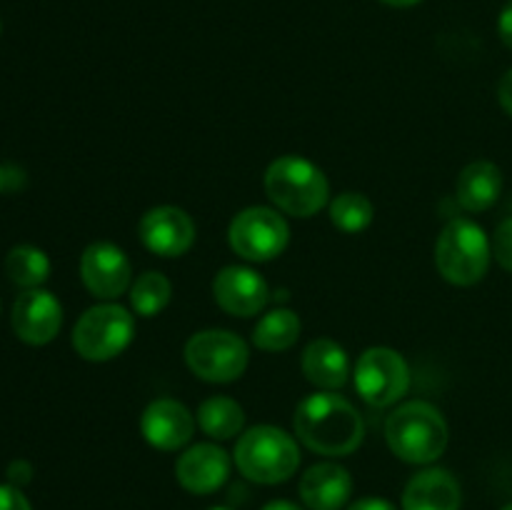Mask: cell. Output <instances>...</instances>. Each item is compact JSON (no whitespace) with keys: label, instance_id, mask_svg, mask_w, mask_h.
<instances>
[{"label":"cell","instance_id":"83f0119b","mask_svg":"<svg viewBox=\"0 0 512 510\" xmlns=\"http://www.w3.org/2000/svg\"><path fill=\"white\" fill-rule=\"evenodd\" d=\"M5 475H8L10 485H15V488H23V485H28L30 480H33V465H30L28 460L18 458L8 465Z\"/></svg>","mask_w":512,"mask_h":510},{"label":"cell","instance_id":"9a60e30c","mask_svg":"<svg viewBox=\"0 0 512 510\" xmlns=\"http://www.w3.org/2000/svg\"><path fill=\"white\" fill-rule=\"evenodd\" d=\"M230 475V455L215 443L190 445L175 463V478L188 493L210 495L223 488Z\"/></svg>","mask_w":512,"mask_h":510},{"label":"cell","instance_id":"ffe728a7","mask_svg":"<svg viewBox=\"0 0 512 510\" xmlns=\"http://www.w3.org/2000/svg\"><path fill=\"white\" fill-rule=\"evenodd\" d=\"M195 420L208 438L230 440L243 433L245 410L238 400L228 398V395H213L200 403Z\"/></svg>","mask_w":512,"mask_h":510},{"label":"cell","instance_id":"277c9868","mask_svg":"<svg viewBox=\"0 0 512 510\" xmlns=\"http://www.w3.org/2000/svg\"><path fill=\"white\" fill-rule=\"evenodd\" d=\"M233 460L240 473L260 485H278L293 478L300 465L298 440L275 425H253L235 443Z\"/></svg>","mask_w":512,"mask_h":510},{"label":"cell","instance_id":"3957f363","mask_svg":"<svg viewBox=\"0 0 512 510\" xmlns=\"http://www.w3.org/2000/svg\"><path fill=\"white\" fill-rule=\"evenodd\" d=\"M270 203L293 218H313L330 203V183L323 168L303 155H283L263 175Z\"/></svg>","mask_w":512,"mask_h":510},{"label":"cell","instance_id":"2e32d148","mask_svg":"<svg viewBox=\"0 0 512 510\" xmlns=\"http://www.w3.org/2000/svg\"><path fill=\"white\" fill-rule=\"evenodd\" d=\"M298 490L310 510H340L353 495V475L343 465L325 460L305 470Z\"/></svg>","mask_w":512,"mask_h":510},{"label":"cell","instance_id":"7c38bea8","mask_svg":"<svg viewBox=\"0 0 512 510\" xmlns=\"http://www.w3.org/2000/svg\"><path fill=\"white\" fill-rule=\"evenodd\" d=\"M213 298L228 315L253 318L268 305L270 288L258 270L248 265H225L213 278Z\"/></svg>","mask_w":512,"mask_h":510},{"label":"cell","instance_id":"4fadbf2b","mask_svg":"<svg viewBox=\"0 0 512 510\" xmlns=\"http://www.w3.org/2000/svg\"><path fill=\"white\" fill-rule=\"evenodd\" d=\"M195 415L190 413L188 405L175 398H155L145 405L140 415V433L145 443L155 450H180L193 440L195 433Z\"/></svg>","mask_w":512,"mask_h":510},{"label":"cell","instance_id":"5bb4252c","mask_svg":"<svg viewBox=\"0 0 512 510\" xmlns=\"http://www.w3.org/2000/svg\"><path fill=\"white\" fill-rule=\"evenodd\" d=\"M10 323L23 343L48 345L63 328V305L50 290H23L13 303Z\"/></svg>","mask_w":512,"mask_h":510},{"label":"cell","instance_id":"484cf974","mask_svg":"<svg viewBox=\"0 0 512 510\" xmlns=\"http://www.w3.org/2000/svg\"><path fill=\"white\" fill-rule=\"evenodd\" d=\"M25 183H28V175H25V170L20 165L0 163V193L13 195L18 190H23Z\"/></svg>","mask_w":512,"mask_h":510},{"label":"cell","instance_id":"4316f807","mask_svg":"<svg viewBox=\"0 0 512 510\" xmlns=\"http://www.w3.org/2000/svg\"><path fill=\"white\" fill-rule=\"evenodd\" d=\"M0 510H33L30 508L28 498L23 495V490L15 488V485L5 483L0 485Z\"/></svg>","mask_w":512,"mask_h":510},{"label":"cell","instance_id":"44dd1931","mask_svg":"<svg viewBox=\"0 0 512 510\" xmlns=\"http://www.w3.org/2000/svg\"><path fill=\"white\" fill-rule=\"evenodd\" d=\"M300 315L290 308H273L260 315L253 328V345L265 353H283L290 350L300 338Z\"/></svg>","mask_w":512,"mask_h":510},{"label":"cell","instance_id":"8992f818","mask_svg":"<svg viewBox=\"0 0 512 510\" xmlns=\"http://www.w3.org/2000/svg\"><path fill=\"white\" fill-rule=\"evenodd\" d=\"M135 338V313L105 300L78 318L73 328L75 353L90 363H108L118 358Z\"/></svg>","mask_w":512,"mask_h":510},{"label":"cell","instance_id":"52a82bcc","mask_svg":"<svg viewBox=\"0 0 512 510\" xmlns=\"http://www.w3.org/2000/svg\"><path fill=\"white\" fill-rule=\"evenodd\" d=\"M185 365L195 378L205 383H233L243 378L250 363V348L233 330L208 328L198 330L185 343Z\"/></svg>","mask_w":512,"mask_h":510},{"label":"cell","instance_id":"7a4b0ae2","mask_svg":"<svg viewBox=\"0 0 512 510\" xmlns=\"http://www.w3.org/2000/svg\"><path fill=\"white\" fill-rule=\"evenodd\" d=\"M448 440V423L428 400L400 403L385 418V443L390 453L410 465L435 463L448 448Z\"/></svg>","mask_w":512,"mask_h":510},{"label":"cell","instance_id":"ac0fdd59","mask_svg":"<svg viewBox=\"0 0 512 510\" xmlns=\"http://www.w3.org/2000/svg\"><path fill=\"white\" fill-rule=\"evenodd\" d=\"M403 510H460V485L445 468H425L408 480Z\"/></svg>","mask_w":512,"mask_h":510},{"label":"cell","instance_id":"e0dca14e","mask_svg":"<svg viewBox=\"0 0 512 510\" xmlns=\"http://www.w3.org/2000/svg\"><path fill=\"white\" fill-rule=\"evenodd\" d=\"M300 370L318 390H338L348 383L350 360L343 345L333 338H315L300 355Z\"/></svg>","mask_w":512,"mask_h":510},{"label":"cell","instance_id":"f1b7e54d","mask_svg":"<svg viewBox=\"0 0 512 510\" xmlns=\"http://www.w3.org/2000/svg\"><path fill=\"white\" fill-rule=\"evenodd\" d=\"M498 35L503 40V45H508L512 50V0L503 5V10L498 15Z\"/></svg>","mask_w":512,"mask_h":510},{"label":"cell","instance_id":"6da1fadb","mask_svg":"<svg viewBox=\"0 0 512 510\" xmlns=\"http://www.w3.org/2000/svg\"><path fill=\"white\" fill-rule=\"evenodd\" d=\"M293 430L305 448L328 458L355 453L365 438L363 415L335 390H318L300 400L293 415Z\"/></svg>","mask_w":512,"mask_h":510},{"label":"cell","instance_id":"4dcf8cb0","mask_svg":"<svg viewBox=\"0 0 512 510\" xmlns=\"http://www.w3.org/2000/svg\"><path fill=\"white\" fill-rule=\"evenodd\" d=\"M348 510H398V508L385 498H360L358 503L350 505Z\"/></svg>","mask_w":512,"mask_h":510},{"label":"cell","instance_id":"ba28073f","mask_svg":"<svg viewBox=\"0 0 512 510\" xmlns=\"http://www.w3.org/2000/svg\"><path fill=\"white\" fill-rule=\"evenodd\" d=\"M228 243L233 253L248 263H270L288 248L290 225L280 210L250 205L230 220Z\"/></svg>","mask_w":512,"mask_h":510},{"label":"cell","instance_id":"d6a6232c","mask_svg":"<svg viewBox=\"0 0 512 510\" xmlns=\"http://www.w3.org/2000/svg\"><path fill=\"white\" fill-rule=\"evenodd\" d=\"M383 5H388V8H413V5L423 3V0H380Z\"/></svg>","mask_w":512,"mask_h":510},{"label":"cell","instance_id":"836d02e7","mask_svg":"<svg viewBox=\"0 0 512 510\" xmlns=\"http://www.w3.org/2000/svg\"><path fill=\"white\" fill-rule=\"evenodd\" d=\"M503 510H512V503L510 505H505V508Z\"/></svg>","mask_w":512,"mask_h":510},{"label":"cell","instance_id":"8fae6325","mask_svg":"<svg viewBox=\"0 0 512 510\" xmlns=\"http://www.w3.org/2000/svg\"><path fill=\"white\" fill-rule=\"evenodd\" d=\"M140 243L160 258H180L195 245L193 218L178 205H155L138 223Z\"/></svg>","mask_w":512,"mask_h":510},{"label":"cell","instance_id":"30bf717a","mask_svg":"<svg viewBox=\"0 0 512 510\" xmlns=\"http://www.w3.org/2000/svg\"><path fill=\"white\" fill-rule=\"evenodd\" d=\"M80 280L98 300H118L133 285V265L123 248L98 240L80 255Z\"/></svg>","mask_w":512,"mask_h":510},{"label":"cell","instance_id":"cb8c5ba5","mask_svg":"<svg viewBox=\"0 0 512 510\" xmlns=\"http://www.w3.org/2000/svg\"><path fill=\"white\" fill-rule=\"evenodd\" d=\"M328 215L330 223L335 225L343 233L355 235L363 233V230L370 228L375 218V208L370 203L368 195L355 193V190H345V193L335 195L328 203Z\"/></svg>","mask_w":512,"mask_h":510},{"label":"cell","instance_id":"603a6c76","mask_svg":"<svg viewBox=\"0 0 512 510\" xmlns=\"http://www.w3.org/2000/svg\"><path fill=\"white\" fill-rule=\"evenodd\" d=\"M5 275L18 288H40L50 275V258L35 245H15L5 255Z\"/></svg>","mask_w":512,"mask_h":510},{"label":"cell","instance_id":"d6986e66","mask_svg":"<svg viewBox=\"0 0 512 510\" xmlns=\"http://www.w3.org/2000/svg\"><path fill=\"white\" fill-rule=\"evenodd\" d=\"M503 193V173L490 160H473L465 165L455 183V198L468 213H485Z\"/></svg>","mask_w":512,"mask_h":510},{"label":"cell","instance_id":"1f68e13d","mask_svg":"<svg viewBox=\"0 0 512 510\" xmlns=\"http://www.w3.org/2000/svg\"><path fill=\"white\" fill-rule=\"evenodd\" d=\"M263 510H303V508H298V505L290 503V500H270L268 505H263Z\"/></svg>","mask_w":512,"mask_h":510},{"label":"cell","instance_id":"5b68a950","mask_svg":"<svg viewBox=\"0 0 512 510\" xmlns=\"http://www.w3.org/2000/svg\"><path fill=\"white\" fill-rule=\"evenodd\" d=\"M493 245L485 230L470 218H453L435 243V268L448 283L470 288L488 275Z\"/></svg>","mask_w":512,"mask_h":510},{"label":"cell","instance_id":"f546056e","mask_svg":"<svg viewBox=\"0 0 512 510\" xmlns=\"http://www.w3.org/2000/svg\"><path fill=\"white\" fill-rule=\"evenodd\" d=\"M498 100H500V105H503L505 113H508L510 118H512V68L503 75V78H500Z\"/></svg>","mask_w":512,"mask_h":510},{"label":"cell","instance_id":"9c48e42d","mask_svg":"<svg viewBox=\"0 0 512 510\" xmlns=\"http://www.w3.org/2000/svg\"><path fill=\"white\" fill-rule=\"evenodd\" d=\"M353 383L365 403L373 408H390L408 395L413 373L398 350L373 345L355 363Z\"/></svg>","mask_w":512,"mask_h":510},{"label":"cell","instance_id":"d4e9b609","mask_svg":"<svg viewBox=\"0 0 512 510\" xmlns=\"http://www.w3.org/2000/svg\"><path fill=\"white\" fill-rule=\"evenodd\" d=\"M490 245H493V258L498 260L500 268L512 273V218H505L495 228Z\"/></svg>","mask_w":512,"mask_h":510},{"label":"cell","instance_id":"e575fe53","mask_svg":"<svg viewBox=\"0 0 512 510\" xmlns=\"http://www.w3.org/2000/svg\"><path fill=\"white\" fill-rule=\"evenodd\" d=\"M210 510H228V508H210Z\"/></svg>","mask_w":512,"mask_h":510},{"label":"cell","instance_id":"7402d4cb","mask_svg":"<svg viewBox=\"0 0 512 510\" xmlns=\"http://www.w3.org/2000/svg\"><path fill=\"white\" fill-rule=\"evenodd\" d=\"M170 298H173V283L168 275L158 273V270H145L143 275L133 280L128 290L130 310L140 318H155L168 308Z\"/></svg>","mask_w":512,"mask_h":510},{"label":"cell","instance_id":"d590c367","mask_svg":"<svg viewBox=\"0 0 512 510\" xmlns=\"http://www.w3.org/2000/svg\"><path fill=\"white\" fill-rule=\"evenodd\" d=\"M0 30H3V23H0Z\"/></svg>","mask_w":512,"mask_h":510}]
</instances>
